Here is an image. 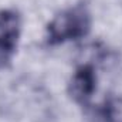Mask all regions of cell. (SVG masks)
Returning <instances> with one entry per match:
<instances>
[{"instance_id": "obj_1", "label": "cell", "mask_w": 122, "mask_h": 122, "mask_svg": "<svg viewBox=\"0 0 122 122\" xmlns=\"http://www.w3.org/2000/svg\"><path fill=\"white\" fill-rule=\"evenodd\" d=\"M91 27V17L84 6H75L56 16L47 27L48 41L60 44L87 36Z\"/></svg>"}, {"instance_id": "obj_2", "label": "cell", "mask_w": 122, "mask_h": 122, "mask_svg": "<svg viewBox=\"0 0 122 122\" xmlns=\"http://www.w3.org/2000/svg\"><path fill=\"white\" fill-rule=\"evenodd\" d=\"M20 16L14 10L0 11V70L11 61L20 36Z\"/></svg>"}, {"instance_id": "obj_3", "label": "cell", "mask_w": 122, "mask_h": 122, "mask_svg": "<svg viewBox=\"0 0 122 122\" xmlns=\"http://www.w3.org/2000/svg\"><path fill=\"white\" fill-rule=\"evenodd\" d=\"M95 90H97V77H95L94 68L91 65L80 67L70 81V85H68L70 97L75 102L85 105L92 98Z\"/></svg>"}]
</instances>
